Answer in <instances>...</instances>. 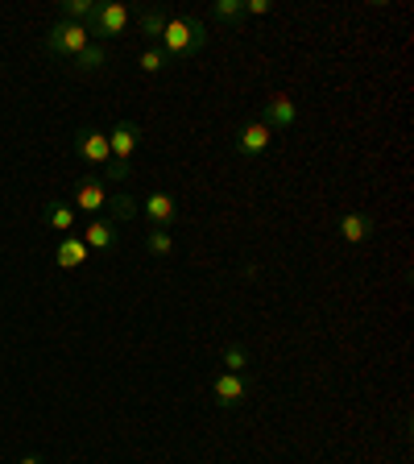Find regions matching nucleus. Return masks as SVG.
Wrapping results in <instances>:
<instances>
[{"label": "nucleus", "instance_id": "11", "mask_svg": "<svg viewBox=\"0 0 414 464\" xmlns=\"http://www.w3.org/2000/svg\"><path fill=\"white\" fill-rule=\"evenodd\" d=\"M336 232H340V241L344 245H369L373 241V232H377V224H373L369 212H340Z\"/></svg>", "mask_w": 414, "mask_h": 464}, {"label": "nucleus", "instance_id": "16", "mask_svg": "<svg viewBox=\"0 0 414 464\" xmlns=\"http://www.w3.org/2000/svg\"><path fill=\"white\" fill-rule=\"evenodd\" d=\"M42 220H46V228H54V232H75V224H79V212L71 208V203H63V199H50L46 208H42Z\"/></svg>", "mask_w": 414, "mask_h": 464}, {"label": "nucleus", "instance_id": "10", "mask_svg": "<svg viewBox=\"0 0 414 464\" xmlns=\"http://www.w3.org/2000/svg\"><path fill=\"white\" fill-rule=\"evenodd\" d=\"M141 216L149 220V228H166L170 232L178 224V199L170 191H154L141 199Z\"/></svg>", "mask_w": 414, "mask_h": 464}, {"label": "nucleus", "instance_id": "2", "mask_svg": "<svg viewBox=\"0 0 414 464\" xmlns=\"http://www.w3.org/2000/svg\"><path fill=\"white\" fill-rule=\"evenodd\" d=\"M133 25V9L129 5H120V0H100L96 9H91V17H87V34H91V42H112V38H125V29Z\"/></svg>", "mask_w": 414, "mask_h": 464}, {"label": "nucleus", "instance_id": "9", "mask_svg": "<svg viewBox=\"0 0 414 464\" xmlns=\"http://www.w3.org/2000/svg\"><path fill=\"white\" fill-rule=\"evenodd\" d=\"M108 150H112V162L129 166L133 154L141 150V125H137V121H116V125L108 129Z\"/></svg>", "mask_w": 414, "mask_h": 464}, {"label": "nucleus", "instance_id": "24", "mask_svg": "<svg viewBox=\"0 0 414 464\" xmlns=\"http://www.w3.org/2000/svg\"><path fill=\"white\" fill-rule=\"evenodd\" d=\"M17 464H42V456H21Z\"/></svg>", "mask_w": 414, "mask_h": 464}, {"label": "nucleus", "instance_id": "14", "mask_svg": "<svg viewBox=\"0 0 414 464\" xmlns=\"http://www.w3.org/2000/svg\"><path fill=\"white\" fill-rule=\"evenodd\" d=\"M104 216L116 224V228H120V224H129V220H137V216H141V199H137L133 191H125V187H120L116 195H108Z\"/></svg>", "mask_w": 414, "mask_h": 464}, {"label": "nucleus", "instance_id": "5", "mask_svg": "<svg viewBox=\"0 0 414 464\" xmlns=\"http://www.w3.org/2000/svg\"><path fill=\"white\" fill-rule=\"evenodd\" d=\"M261 125L270 129V133H290V129L299 125V104L286 96V92H274V96L261 100Z\"/></svg>", "mask_w": 414, "mask_h": 464}, {"label": "nucleus", "instance_id": "7", "mask_svg": "<svg viewBox=\"0 0 414 464\" xmlns=\"http://www.w3.org/2000/svg\"><path fill=\"white\" fill-rule=\"evenodd\" d=\"M75 158L79 162H87V166H112V150H108V133L104 129H96V125H83L75 133Z\"/></svg>", "mask_w": 414, "mask_h": 464}, {"label": "nucleus", "instance_id": "22", "mask_svg": "<svg viewBox=\"0 0 414 464\" xmlns=\"http://www.w3.org/2000/svg\"><path fill=\"white\" fill-rule=\"evenodd\" d=\"M91 0H63V21H79V25H87V17H91Z\"/></svg>", "mask_w": 414, "mask_h": 464}, {"label": "nucleus", "instance_id": "15", "mask_svg": "<svg viewBox=\"0 0 414 464\" xmlns=\"http://www.w3.org/2000/svg\"><path fill=\"white\" fill-rule=\"evenodd\" d=\"M133 21H137V34L145 38V46H162V34H166V13L149 9V5H141V9H133Z\"/></svg>", "mask_w": 414, "mask_h": 464}, {"label": "nucleus", "instance_id": "23", "mask_svg": "<svg viewBox=\"0 0 414 464\" xmlns=\"http://www.w3.org/2000/svg\"><path fill=\"white\" fill-rule=\"evenodd\" d=\"M265 13H274L270 0H245V17H265Z\"/></svg>", "mask_w": 414, "mask_h": 464}, {"label": "nucleus", "instance_id": "17", "mask_svg": "<svg viewBox=\"0 0 414 464\" xmlns=\"http://www.w3.org/2000/svg\"><path fill=\"white\" fill-rule=\"evenodd\" d=\"M104 67H108V46H100V42H91L83 54L71 58V71H75V75H96V71H104Z\"/></svg>", "mask_w": 414, "mask_h": 464}, {"label": "nucleus", "instance_id": "19", "mask_svg": "<svg viewBox=\"0 0 414 464\" xmlns=\"http://www.w3.org/2000/svg\"><path fill=\"white\" fill-rule=\"evenodd\" d=\"M220 361H224V373H245V369L253 365V361H249V348H245L241 340H232V344H224Z\"/></svg>", "mask_w": 414, "mask_h": 464}, {"label": "nucleus", "instance_id": "13", "mask_svg": "<svg viewBox=\"0 0 414 464\" xmlns=\"http://www.w3.org/2000/svg\"><path fill=\"white\" fill-rule=\"evenodd\" d=\"M87 257H91V249L83 245V237H79V232H67V237H58L54 261L63 266V270H79V266H87Z\"/></svg>", "mask_w": 414, "mask_h": 464}, {"label": "nucleus", "instance_id": "12", "mask_svg": "<svg viewBox=\"0 0 414 464\" xmlns=\"http://www.w3.org/2000/svg\"><path fill=\"white\" fill-rule=\"evenodd\" d=\"M79 237H83V245L91 253H112L120 232H116V224L108 220V216H91V220L83 224V232H79Z\"/></svg>", "mask_w": 414, "mask_h": 464}, {"label": "nucleus", "instance_id": "20", "mask_svg": "<svg viewBox=\"0 0 414 464\" xmlns=\"http://www.w3.org/2000/svg\"><path fill=\"white\" fill-rule=\"evenodd\" d=\"M145 253H149V257H170V253H174V237L166 228H149V232H145Z\"/></svg>", "mask_w": 414, "mask_h": 464}, {"label": "nucleus", "instance_id": "18", "mask_svg": "<svg viewBox=\"0 0 414 464\" xmlns=\"http://www.w3.org/2000/svg\"><path fill=\"white\" fill-rule=\"evenodd\" d=\"M212 21H220V25H228V29H241L245 0H216V5H212Z\"/></svg>", "mask_w": 414, "mask_h": 464}, {"label": "nucleus", "instance_id": "3", "mask_svg": "<svg viewBox=\"0 0 414 464\" xmlns=\"http://www.w3.org/2000/svg\"><path fill=\"white\" fill-rule=\"evenodd\" d=\"M91 46V34H87V25H79V21H63L58 17L54 25H50V34H46V54L50 58H75V54H83V50Z\"/></svg>", "mask_w": 414, "mask_h": 464}, {"label": "nucleus", "instance_id": "8", "mask_svg": "<svg viewBox=\"0 0 414 464\" xmlns=\"http://www.w3.org/2000/svg\"><path fill=\"white\" fill-rule=\"evenodd\" d=\"M274 133L261 121H245L241 129H236V137H232V150H236V158H245V162H257L265 150H270Z\"/></svg>", "mask_w": 414, "mask_h": 464}, {"label": "nucleus", "instance_id": "6", "mask_svg": "<svg viewBox=\"0 0 414 464\" xmlns=\"http://www.w3.org/2000/svg\"><path fill=\"white\" fill-rule=\"evenodd\" d=\"M249 394H253V382L245 373H216V382H212V402L220 406V411H236V406H245L249 402Z\"/></svg>", "mask_w": 414, "mask_h": 464}, {"label": "nucleus", "instance_id": "1", "mask_svg": "<svg viewBox=\"0 0 414 464\" xmlns=\"http://www.w3.org/2000/svg\"><path fill=\"white\" fill-rule=\"evenodd\" d=\"M207 46V25L199 17H166V34H162V50L170 63L199 54Z\"/></svg>", "mask_w": 414, "mask_h": 464}, {"label": "nucleus", "instance_id": "21", "mask_svg": "<svg viewBox=\"0 0 414 464\" xmlns=\"http://www.w3.org/2000/svg\"><path fill=\"white\" fill-rule=\"evenodd\" d=\"M137 67H141L145 75H158V71L170 67V58H166V50H162V46H145L141 54H137Z\"/></svg>", "mask_w": 414, "mask_h": 464}, {"label": "nucleus", "instance_id": "4", "mask_svg": "<svg viewBox=\"0 0 414 464\" xmlns=\"http://www.w3.org/2000/svg\"><path fill=\"white\" fill-rule=\"evenodd\" d=\"M71 208H75L79 216H104V208H108V183H104V174H79L75 179V187H71Z\"/></svg>", "mask_w": 414, "mask_h": 464}]
</instances>
